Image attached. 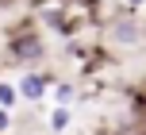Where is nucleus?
<instances>
[{
	"mask_svg": "<svg viewBox=\"0 0 146 135\" xmlns=\"http://www.w3.org/2000/svg\"><path fill=\"white\" fill-rule=\"evenodd\" d=\"M8 54H12L15 62H23V66H31V62L46 58V43H42V35H38L35 27H15L12 39H8Z\"/></svg>",
	"mask_w": 146,
	"mask_h": 135,
	"instance_id": "f257e3e1",
	"label": "nucleus"
},
{
	"mask_svg": "<svg viewBox=\"0 0 146 135\" xmlns=\"http://www.w3.org/2000/svg\"><path fill=\"white\" fill-rule=\"evenodd\" d=\"M54 74H38V70H27V74L19 77V85H15V93H19L27 104H38V100H46V89H50Z\"/></svg>",
	"mask_w": 146,
	"mask_h": 135,
	"instance_id": "f03ea898",
	"label": "nucleus"
},
{
	"mask_svg": "<svg viewBox=\"0 0 146 135\" xmlns=\"http://www.w3.org/2000/svg\"><path fill=\"white\" fill-rule=\"evenodd\" d=\"M115 43H123V46H135L142 39V27H139V19H135V12H127V15H119L115 23H111V31H108Z\"/></svg>",
	"mask_w": 146,
	"mask_h": 135,
	"instance_id": "7ed1b4c3",
	"label": "nucleus"
},
{
	"mask_svg": "<svg viewBox=\"0 0 146 135\" xmlns=\"http://www.w3.org/2000/svg\"><path fill=\"white\" fill-rule=\"evenodd\" d=\"M50 89H54V100H58V104H69V100H73V85L69 81H58V77H54Z\"/></svg>",
	"mask_w": 146,
	"mask_h": 135,
	"instance_id": "20e7f679",
	"label": "nucleus"
},
{
	"mask_svg": "<svg viewBox=\"0 0 146 135\" xmlns=\"http://www.w3.org/2000/svg\"><path fill=\"white\" fill-rule=\"evenodd\" d=\"M66 128H69V108L62 104V108L50 112V131H66Z\"/></svg>",
	"mask_w": 146,
	"mask_h": 135,
	"instance_id": "39448f33",
	"label": "nucleus"
},
{
	"mask_svg": "<svg viewBox=\"0 0 146 135\" xmlns=\"http://www.w3.org/2000/svg\"><path fill=\"white\" fill-rule=\"evenodd\" d=\"M15 100H19V93H15V85H8V81H0V108H12Z\"/></svg>",
	"mask_w": 146,
	"mask_h": 135,
	"instance_id": "423d86ee",
	"label": "nucleus"
},
{
	"mask_svg": "<svg viewBox=\"0 0 146 135\" xmlns=\"http://www.w3.org/2000/svg\"><path fill=\"white\" fill-rule=\"evenodd\" d=\"M135 135H146V104L135 108Z\"/></svg>",
	"mask_w": 146,
	"mask_h": 135,
	"instance_id": "0eeeda50",
	"label": "nucleus"
},
{
	"mask_svg": "<svg viewBox=\"0 0 146 135\" xmlns=\"http://www.w3.org/2000/svg\"><path fill=\"white\" fill-rule=\"evenodd\" d=\"M8 128H12V116H8V108H0V135H4Z\"/></svg>",
	"mask_w": 146,
	"mask_h": 135,
	"instance_id": "6e6552de",
	"label": "nucleus"
},
{
	"mask_svg": "<svg viewBox=\"0 0 146 135\" xmlns=\"http://www.w3.org/2000/svg\"><path fill=\"white\" fill-rule=\"evenodd\" d=\"M142 4H146V0H123V8H127V12H139Z\"/></svg>",
	"mask_w": 146,
	"mask_h": 135,
	"instance_id": "1a4fd4ad",
	"label": "nucleus"
},
{
	"mask_svg": "<svg viewBox=\"0 0 146 135\" xmlns=\"http://www.w3.org/2000/svg\"><path fill=\"white\" fill-rule=\"evenodd\" d=\"M92 4H104V0H92Z\"/></svg>",
	"mask_w": 146,
	"mask_h": 135,
	"instance_id": "9d476101",
	"label": "nucleus"
}]
</instances>
